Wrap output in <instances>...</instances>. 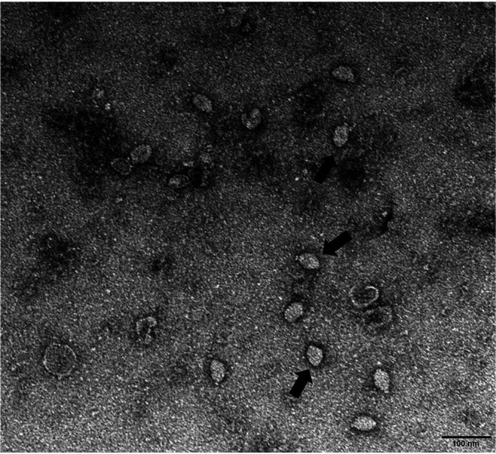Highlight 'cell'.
<instances>
[{"label":"cell","instance_id":"1","mask_svg":"<svg viewBox=\"0 0 496 454\" xmlns=\"http://www.w3.org/2000/svg\"><path fill=\"white\" fill-rule=\"evenodd\" d=\"M43 362L45 368L51 374L66 377L74 370L77 358L74 351L70 346L52 343L45 351Z\"/></svg>","mask_w":496,"mask_h":454},{"label":"cell","instance_id":"2","mask_svg":"<svg viewBox=\"0 0 496 454\" xmlns=\"http://www.w3.org/2000/svg\"><path fill=\"white\" fill-rule=\"evenodd\" d=\"M379 290L370 285H357L350 289L349 296L352 303L357 308H365L378 300Z\"/></svg>","mask_w":496,"mask_h":454},{"label":"cell","instance_id":"3","mask_svg":"<svg viewBox=\"0 0 496 454\" xmlns=\"http://www.w3.org/2000/svg\"><path fill=\"white\" fill-rule=\"evenodd\" d=\"M362 318L364 324L368 327L374 329L383 327L392 321V308L388 305L377 307L366 311Z\"/></svg>","mask_w":496,"mask_h":454},{"label":"cell","instance_id":"4","mask_svg":"<svg viewBox=\"0 0 496 454\" xmlns=\"http://www.w3.org/2000/svg\"><path fill=\"white\" fill-rule=\"evenodd\" d=\"M152 154V148L150 145L143 144L134 148L131 151V161L134 164H142L148 160Z\"/></svg>","mask_w":496,"mask_h":454},{"label":"cell","instance_id":"5","mask_svg":"<svg viewBox=\"0 0 496 454\" xmlns=\"http://www.w3.org/2000/svg\"><path fill=\"white\" fill-rule=\"evenodd\" d=\"M374 384L378 390L384 393H388L390 392L391 387V377L385 370L378 369L374 373Z\"/></svg>","mask_w":496,"mask_h":454},{"label":"cell","instance_id":"6","mask_svg":"<svg viewBox=\"0 0 496 454\" xmlns=\"http://www.w3.org/2000/svg\"><path fill=\"white\" fill-rule=\"evenodd\" d=\"M377 423L374 418L367 415H360L353 421L352 427L359 431H370L375 429Z\"/></svg>","mask_w":496,"mask_h":454},{"label":"cell","instance_id":"7","mask_svg":"<svg viewBox=\"0 0 496 454\" xmlns=\"http://www.w3.org/2000/svg\"><path fill=\"white\" fill-rule=\"evenodd\" d=\"M304 308L300 302H293L285 309L284 317L287 322H292L298 320L303 315Z\"/></svg>","mask_w":496,"mask_h":454},{"label":"cell","instance_id":"8","mask_svg":"<svg viewBox=\"0 0 496 454\" xmlns=\"http://www.w3.org/2000/svg\"><path fill=\"white\" fill-rule=\"evenodd\" d=\"M261 113L258 109H253L249 113H244L241 116L243 124L248 129L256 128L261 122Z\"/></svg>","mask_w":496,"mask_h":454},{"label":"cell","instance_id":"9","mask_svg":"<svg viewBox=\"0 0 496 454\" xmlns=\"http://www.w3.org/2000/svg\"><path fill=\"white\" fill-rule=\"evenodd\" d=\"M110 165L114 171L121 175H128L132 172L133 165L131 161L125 158H115L111 161Z\"/></svg>","mask_w":496,"mask_h":454},{"label":"cell","instance_id":"10","mask_svg":"<svg viewBox=\"0 0 496 454\" xmlns=\"http://www.w3.org/2000/svg\"><path fill=\"white\" fill-rule=\"evenodd\" d=\"M298 261L302 267L308 270H315L320 266L318 258L313 253H302L298 258Z\"/></svg>","mask_w":496,"mask_h":454},{"label":"cell","instance_id":"11","mask_svg":"<svg viewBox=\"0 0 496 454\" xmlns=\"http://www.w3.org/2000/svg\"><path fill=\"white\" fill-rule=\"evenodd\" d=\"M306 357L313 366H319L323 360V352L316 346H309L306 351Z\"/></svg>","mask_w":496,"mask_h":454},{"label":"cell","instance_id":"12","mask_svg":"<svg viewBox=\"0 0 496 454\" xmlns=\"http://www.w3.org/2000/svg\"><path fill=\"white\" fill-rule=\"evenodd\" d=\"M348 138L349 128L347 126L341 125L336 127L333 135V140L337 147H342L345 145Z\"/></svg>","mask_w":496,"mask_h":454},{"label":"cell","instance_id":"13","mask_svg":"<svg viewBox=\"0 0 496 454\" xmlns=\"http://www.w3.org/2000/svg\"><path fill=\"white\" fill-rule=\"evenodd\" d=\"M333 75L336 79L343 81H354V74L348 66H340L333 70Z\"/></svg>","mask_w":496,"mask_h":454},{"label":"cell","instance_id":"14","mask_svg":"<svg viewBox=\"0 0 496 454\" xmlns=\"http://www.w3.org/2000/svg\"><path fill=\"white\" fill-rule=\"evenodd\" d=\"M193 104L197 108L206 113H210L213 110V103L210 99L203 95L198 94L193 98Z\"/></svg>","mask_w":496,"mask_h":454},{"label":"cell","instance_id":"15","mask_svg":"<svg viewBox=\"0 0 496 454\" xmlns=\"http://www.w3.org/2000/svg\"><path fill=\"white\" fill-rule=\"evenodd\" d=\"M190 182V179L186 175H176L170 178L169 185L172 189H179L186 187Z\"/></svg>","mask_w":496,"mask_h":454},{"label":"cell","instance_id":"16","mask_svg":"<svg viewBox=\"0 0 496 454\" xmlns=\"http://www.w3.org/2000/svg\"><path fill=\"white\" fill-rule=\"evenodd\" d=\"M212 375L216 381H221L225 376V368L224 365L219 361L213 362L212 363Z\"/></svg>","mask_w":496,"mask_h":454}]
</instances>
